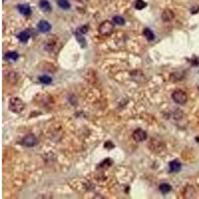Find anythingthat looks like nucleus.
Segmentation results:
<instances>
[{
	"mask_svg": "<svg viewBox=\"0 0 199 199\" xmlns=\"http://www.w3.org/2000/svg\"><path fill=\"white\" fill-rule=\"evenodd\" d=\"M172 100L174 101L176 104L183 105L187 102V95L185 92L181 90H176L172 93Z\"/></svg>",
	"mask_w": 199,
	"mask_h": 199,
	"instance_id": "7ed1b4c3",
	"label": "nucleus"
},
{
	"mask_svg": "<svg viewBox=\"0 0 199 199\" xmlns=\"http://www.w3.org/2000/svg\"><path fill=\"white\" fill-rule=\"evenodd\" d=\"M114 28V26L113 23H112L111 21L107 20V21H104V22L100 25L99 32L101 35H103V36H110V35L113 33Z\"/></svg>",
	"mask_w": 199,
	"mask_h": 199,
	"instance_id": "f03ea898",
	"label": "nucleus"
},
{
	"mask_svg": "<svg viewBox=\"0 0 199 199\" xmlns=\"http://www.w3.org/2000/svg\"><path fill=\"white\" fill-rule=\"evenodd\" d=\"M88 30H89V28H88V26H83V27H81L79 29V32L80 33H86V32H88Z\"/></svg>",
	"mask_w": 199,
	"mask_h": 199,
	"instance_id": "aec40b11",
	"label": "nucleus"
},
{
	"mask_svg": "<svg viewBox=\"0 0 199 199\" xmlns=\"http://www.w3.org/2000/svg\"><path fill=\"white\" fill-rule=\"evenodd\" d=\"M39 7L44 11V12L48 13L52 11V7H51V4L48 0H40L39 1Z\"/></svg>",
	"mask_w": 199,
	"mask_h": 199,
	"instance_id": "1a4fd4ad",
	"label": "nucleus"
},
{
	"mask_svg": "<svg viewBox=\"0 0 199 199\" xmlns=\"http://www.w3.org/2000/svg\"><path fill=\"white\" fill-rule=\"evenodd\" d=\"M17 9L18 11L22 14V15H25V16H28L31 14V8H30V6L28 5V4H19V5L17 6Z\"/></svg>",
	"mask_w": 199,
	"mask_h": 199,
	"instance_id": "6e6552de",
	"label": "nucleus"
},
{
	"mask_svg": "<svg viewBox=\"0 0 199 199\" xmlns=\"http://www.w3.org/2000/svg\"><path fill=\"white\" fill-rule=\"evenodd\" d=\"M159 190L161 191V193L166 194V193H168L170 190H171V186H170L169 184H167V183H162V184H160V185H159Z\"/></svg>",
	"mask_w": 199,
	"mask_h": 199,
	"instance_id": "2eb2a0df",
	"label": "nucleus"
},
{
	"mask_svg": "<svg viewBox=\"0 0 199 199\" xmlns=\"http://www.w3.org/2000/svg\"><path fill=\"white\" fill-rule=\"evenodd\" d=\"M161 18L164 22H170L174 18V13L170 9H164L162 14H161Z\"/></svg>",
	"mask_w": 199,
	"mask_h": 199,
	"instance_id": "0eeeda50",
	"label": "nucleus"
},
{
	"mask_svg": "<svg viewBox=\"0 0 199 199\" xmlns=\"http://www.w3.org/2000/svg\"><path fill=\"white\" fill-rule=\"evenodd\" d=\"M144 36L146 37L147 40H149V41H151V40L154 39V34L153 32L151 31L149 28H146V29L144 30Z\"/></svg>",
	"mask_w": 199,
	"mask_h": 199,
	"instance_id": "ddd939ff",
	"label": "nucleus"
},
{
	"mask_svg": "<svg viewBox=\"0 0 199 199\" xmlns=\"http://www.w3.org/2000/svg\"><path fill=\"white\" fill-rule=\"evenodd\" d=\"M22 144H24L27 147H32L37 144V137L34 135H28L23 139Z\"/></svg>",
	"mask_w": 199,
	"mask_h": 199,
	"instance_id": "20e7f679",
	"label": "nucleus"
},
{
	"mask_svg": "<svg viewBox=\"0 0 199 199\" xmlns=\"http://www.w3.org/2000/svg\"><path fill=\"white\" fill-rule=\"evenodd\" d=\"M147 137L146 132L144 130H137L132 132V139L137 142H141L146 140Z\"/></svg>",
	"mask_w": 199,
	"mask_h": 199,
	"instance_id": "39448f33",
	"label": "nucleus"
},
{
	"mask_svg": "<svg viewBox=\"0 0 199 199\" xmlns=\"http://www.w3.org/2000/svg\"><path fill=\"white\" fill-rule=\"evenodd\" d=\"M39 81L41 82L42 84H45V85H49V84L52 83V78L49 76H46V75H44V76H40L39 77Z\"/></svg>",
	"mask_w": 199,
	"mask_h": 199,
	"instance_id": "dca6fc26",
	"label": "nucleus"
},
{
	"mask_svg": "<svg viewBox=\"0 0 199 199\" xmlns=\"http://www.w3.org/2000/svg\"><path fill=\"white\" fill-rule=\"evenodd\" d=\"M76 1L80 2V3H83V4H85V3H87V2H88V0H76Z\"/></svg>",
	"mask_w": 199,
	"mask_h": 199,
	"instance_id": "412c9836",
	"label": "nucleus"
},
{
	"mask_svg": "<svg viewBox=\"0 0 199 199\" xmlns=\"http://www.w3.org/2000/svg\"><path fill=\"white\" fill-rule=\"evenodd\" d=\"M101 1H103V2H107V1H111V0H101Z\"/></svg>",
	"mask_w": 199,
	"mask_h": 199,
	"instance_id": "4be33fe9",
	"label": "nucleus"
},
{
	"mask_svg": "<svg viewBox=\"0 0 199 199\" xmlns=\"http://www.w3.org/2000/svg\"><path fill=\"white\" fill-rule=\"evenodd\" d=\"M30 32L28 31V30H25V31H22L21 33L18 35V39L20 40L22 43H26V42H28V40L30 39Z\"/></svg>",
	"mask_w": 199,
	"mask_h": 199,
	"instance_id": "9b49d317",
	"label": "nucleus"
},
{
	"mask_svg": "<svg viewBox=\"0 0 199 199\" xmlns=\"http://www.w3.org/2000/svg\"><path fill=\"white\" fill-rule=\"evenodd\" d=\"M24 107H25L24 103L19 98H12V99L9 101V110L12 113L19 114L24 110Z\"/></svg>",
	"mask_w": 199,
	"mask_h": 199,
	"instance_id": "f257e3e1",
	"label": "nucleus"
},
{
	"mask_svg": "<svg viewBox=\"0 0 199 199\" xmlns=\"http://www.w3.org/2000/svg\"><path fill=\"white\" fill-rule=\"evenodd\" d=\"M135 9H137V10H141V9H144V7H146V3L144 1V0H137V1L135 2Z\"/></svg>",
	"mask_w": 199,
	"mask_h": 199,
	"instance_id": "f3484780",
	"label": "nucleus"
},
{
	"mask_svg": "<svg viewBox=\"0 0 199 199\" xmlns=\"http://www.w3.org/2000/svg\"><path fill=\"white\" fill-rule=\"evenodd\" d=\"M169 168L171 172H178L181 169V163L178 160H173L169 163Z\"/></svg>",
	"mask_w": 199,
	"mask_h": 199,
	"instance_id": "9d476101",
	"label": "nucleus"
},
{
	"mask_svg": "<svg viewBox=\"0 0 199 199\" xmlns=\"http://www.w3.org/2000/svg\"><path fill=\"white\" fill-rule=\"evenodd\" d=\"M113 20H114V22L116 23V24L119 25V26H123V25H125V23H126L125 19H123L121 16H114Z\"/></svg>",
	"mask_w": 199,
	"mask_h": 199,
	"instance_id": "6ab92c4d",
	"label": "nucleus"
},
{
	"mask_svg": "<svg viewBox=\"0 0 199 199\" xmlns=\"http://www.w3.org/2000/svg\"><path fill=\"white\" fill-rule=\"evenodd\" d=\"M5 57L8 60H10V61H16L18 59V57H19V56H18L17 52H9V53L6 54Z\"/></svg>",
	"mask_w": 199,
	"mask_h": 199,
	"instance_id": "a211bd4d",
	"label": "nucleus"
},
{
	"mask_svg": "<svg viewBox=\"0 0 199 199\" xmlns=\"http://www.w3.org/2000/svg\"><path fill=\"white\" fill-rule=\"evenodd\" d=\"M57 4L59 5V7H61L62 9H64V10L69 9L70 6H71L68 0H57Z\"/></svg>",
	"mask_w": 199,
	"mask_h": 199,
	"instance_id": "4468645a",
	"label": "nucleus"
},
{
	"mask_svg": "<svg viewBox=\"0 0 199 199\" xmlns=\"http://www.w3.org/2000/svg\"><path fill=\"white\" fill-rule=\"evenodd\" d=\"M194 195H195V191H194L192 186H187L184 190L183 193V197L184 198H193Z\"/></svg>",
	"mask_w": 199,
	"mask_h": 199,
	"instance_id": "f8f14e48",
	"label": "nucleus"
},
{
	"mask_svg": "<svg viewBox=\"0 0 199 199\" xmlns=\"http://www.w3.org/2000/svg\"><path fill=\"white\" fill-rule=\"evenodd\" d=\"M37 27H38L39 31L42 32V33H47V32L50 31L51 28H52L50 23L47 22V21H45V20L40 21V22L38 23V25H37Z\"/></svg>",
	"mask_w": 199,
	"mask_h": 199,
	"instance_id": "423d86ee",
	"label": "nucleus"
}]
</instances>
